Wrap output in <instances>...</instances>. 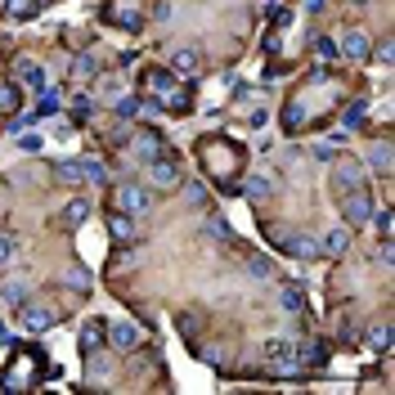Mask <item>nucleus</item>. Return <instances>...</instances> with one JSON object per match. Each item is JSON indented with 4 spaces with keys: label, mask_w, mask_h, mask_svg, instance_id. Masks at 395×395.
<instances>
[{
    "label": "nucleus",
    "mask_w": 395,
    "mask_h": 395,
    "mask_svg": "<svg viewBox=\"0 0 395 395\" xmlns=\"http://www.w3.org/2000/svg\"><path fill=\"white\" fill-rule=\"evenodd\" d=\"M341 216L351 229H364L368 220H373V198H368V189H346L341 193Z\"/></svg>",
    "instance_id": "1"
},
{
    "label": "nucleus",
    "mask_w": 395,
    "mask_h": 395,
    "mask_svg": "<svg viewBox=\"0 0 395 395\" xmlns=\"http://www.w3.org/2000/svg\"><path fill=\"white\" fill-rule=\"evenodd\" d=\"M148 207H153V193H148L144 184H121V189H117V212H126V216H144Z\"/></svg>",
    "instance_id": "2"
},
{
    "label": "nucleus",
    "mask_w": 395,
    "mask_h": 395,
    "mask_svg": "<svg viewBox=\"0 0 395 395\" xmlns=\"http://www.w3.org/2000/svg\"><path fill=\"white\" fill-rule=\"evenodd\" d=\"M337 49H341L346 59H355V63H364V59L373 54V41H368V32H364V28H351V32L341 36V45H337Z\"/></svg>",
    "instance_id": "3"
},
{
    "label": "nucleus",
    "mask_w": 395,
    "mask_h": 395,
    "mask_svg": "<svg viewBox=\"0 0 395 395\" xmlns=\"http://www.w3.org/2000/svg\"><path fill=\"white\" fill-rule=\"evenodd\" d=\"M148 184H153V189H180V171L153 157V162H148Z\"/></svg>",
    "instance_id": "4"
},
{
    "label": "nucleus",
    "mask_w": 395,
    "mask_h": 395,
    "mask_svg": "<svg viewBox=\"0 0 395 395\" xmlns=\"http://www.w3.org/2000/svg\"><path fill=\"white\" fill-rule=\"evenodd\" d=\"M198 68H202V54H198L193 45H180L176 54H171V72H176V77H189Z\"/></svg>",
    "instance_id": "5"
},
{
    "label": "nucleus",
    "mask_w": 395,
    "mask_h": 395,
    "mask_svg": "<svg viewBox=\"0 0 395 395\" xmlns=\"http://www.w3.org/2000/svg\"><path fill=\"white\" fill-rule=\"evenodd\" d=\"M18 310H23V328H28V332H45V328H54V310H41V305H28V301H23Z\"/></svg>",
    "instance_id": "6"
},
{
    "label": "nucleus",
    "mask_w": 395,
    "mask_h": 395,
    "mask_svg": "<svg viewBox=\"0 0 395 395\" xmlns=\"http://www.w3.org/2000/svg\"><path fill=\"white\" fill-rule=\"evenodd\" d=\"M346 247H351V229H346V225L328 229L324 238H319V252H324V256H346Z\"/></svg>",
    "instance_id": "7"
},
{
    "label": "nucleus",
    "mask_w": 395,
    "mask_h": 395,
    "mask_svg": "<svg viewBox=\"0 0 395 395\" xmlns=\"http://www.w3.org/2000/svg\"><path fill=\"white\" fill-rule=\"evenodd\" d=\"M288 252L296 256V261H319V256H324V252H319V238H310V233H292Z\"/></svg>",
    "instance_id": "8"
},
{
    "label": "nucleus",
    "mask_w": 395,
    "mask_h": 395,
    "mask_svg": "<svg viewBox=\"0 0 395 395\" xmlns=\"http://www.w3.org/2000/svg\"><path fill=\"white\" fill-rule=\"evenodd\" d=\"M332 180H337V189H360L364 184V166L360 162H337V171H332Z\"/></svg>",
    "instance_id": "9"
},
{
    "label": "nucleus",
    "mask_w": 395,
    "mask_h": 395,
    "mask_svg": "<svg viewBox=\"0 0 395 395\" xmlns=\"http://www.w3.org/2000/svg\"><path fill=\"white\" fill-rule=\"evenodd\" d=\"M18 77L28 81L36 95H45V90H49V77H45V68H36V59H18Z\"/></svg>",
    "instance_id": "10"
},
{
    "label": "nucleus",
    "mask_w": 395,
    "mask_h": 395,
    "mask_svg": "<svg viewBox=\"0 0 395 395\" xmlns=\"http://www.w3.org/2000/svg\"><path fill=\"white\" fill-rule=\"evenodd\" d=\"M104 337L113 341L117 351H135V346H140V328H135V324H113V328L104 332Z\"/></svg>",
    "instance_id": "11"
},
{
    "label": "nucleus",
    "mask_w": 395,
    "mask_h": 395,
    "mask_svg": "<svg viewBox=\"0 0 395 395\" xmlns=\"http://www.w3.org/2000/svg\"><path fill=\"white\" fill-rule=\"evenodd\" d=\"M171 81H176V72H162V68H148L144 72V85H148V90H153V95H171Z\"/></svg>",
    "instance_id": "12"
},
{
    "label": "nucleus",
    "mask_w": 395,
    "mask_h": 395,
    "mask_svg": "<svg viewBox=\"0 0 395 395\" xmlns=\"http://www.w3.org/2000/svg\"><path fill=\"white\" fill-rule=\"evenodd\" d=\"M157 153H162V140H157L153 130H148V135H135V157H140V162H153Z\"/></svg>",
    "instance_id": "13"
},
{
    "label": "nucleus",
    "mask_w": 395,
    "mask_h": 395,
    "mask_svg": "<svg viewBox=\"0 0 395 395\" xmlns=\"http://www.w3.org/2000/svg\"><path fill=\"white\" fill-rule=\"evenodd\" d=\"M108 229H113V238H121V243H135V238H140V229H135V220H130L126 212L108 220Z\"/></svg>",
    "instance_id": "14"
},
{
    "label": "nucleus",
    "mask_w": 395,
    "mask_h": 395,
    "mask_svg": "<svg viewBox=\"0 0 395 395\" xmlns=\"http://www.w3.org/2000/svg\"><path fill=\"white\" fill-rule=\"evenodd\" d=\"M140 113H153V108H144L140 99H130V95H117V117L121 121H135Z\"/></svg>",
    "instance_id": "15"
},
{
    "label": "nucleus",
    "mask_w": 395,
    "mask_h": 395,
    "mask_svg": "<svg viewBox=\"0 0 395 395\" xmlns=\"http://www.w3.org/2000/svg\"><path fill=\"white\" fill-rule=\"evenodd\" d=\"M265 360H274V364L292 360V341H288V337H269V341H265Z\"/></svg>",
    "instance_id": "16"
},
{
    "label": "nucleus",
    "mask_w": 395,
    "mask_h": 395,
    "mask_svg": "<svg viewBox=\"0 0 395 395\" xmlns=\"http://www.w3.org/2000/svg\"><path fill=\"white\" fill-rule=\"evenodd\" d=\"M368 346H373L377 355L391 351V324H387V319H382V324H373V332H368Z\"/></svg>",
    "instance_id": "17"
},
{
    "label": "nucleus",
    "mask_w": 395,
    "mask_h": 395,
    "mask_svg": "<svg viewBox=\"0 0 395 395\" xmlns=\"http://www.w3.org/2000/svg\"><path fill=\"white\" fill-rule=\"evenodd\" d=\"M95 72H99V63H95L90 54H77V59H72V81H90Z\"/></svg>",
    "instance_id": "18"
},
{
    "label": "nucleus",
    "mask_w": 395,
    "mask_h": 395,
    "mask_svg": "<svg viewBox=\"0 0 395 395\" xmlns=\"http://www.w3.org/2000/svg\"><path fill=\"white\" fill-rule=\"evenodd\" d=\"M279 305H283V310H301V305H305L301 288H296V283H288V288H279Z\"/></svg>",
    "instance_id": "19"
},
{
    "label": "nucleus",
    "mask_w": 395,
    "mask_h": 395,
    "mask_svg": "<svg viewBox=\"0 0 395 395\" xmlns=\"http://www.w3.org/2000/svg\"><path fill=\"white\" fill-rule=\"evenodd\" d=\"M85 216H90V202H85V198H72V202L63 207V220H68V225H81Z\"/></svg>",
    "instance_id": "20"
},
{
    "label": "nucleus",
    "mask_w": 395,
    "mask_h": 395,
    "mask_svg": "<svg viewBox=\"0 0 395 395\" xmlns=\"http://www.w3.org/2000/svg\"><path fill=\"white\" fill-rule=\"evenodd\" d=\"M0 292H5V305H23V301H28V283H23V279H9Z\"/></svg>",
    "instance_id": "21"
},
{
    "label": "nucleus",
    "mask_w": 395,
    "mask_h": 395,
    "mask_svg": "<svg viewBox=\"0 0 395 395\" xmlns=\"http://www.w3.org/2000/svg\"><path fill=\"white\" fill-rule=\"evenodd\" d=\"M77 176H81V180H90V184H104V180H108V171L99 166V162H77Z\"/></svg>",
    "instance_id": "22"
},
{
    "label": "nucleus",
    "mask_w": 395,
    "mask_h": 395,
    "mask_svg": "<svg viewBox=\"0 0 395 395\" xmlns=\"http://www.w3.org/2000/svg\"><path fill=\"white\" fill-rule=\"evenodd\" d=\"M99 341H104V324H95V319H90L85 332H81V346H85V351H99Z\"/></svg>",
    "instance_id": "23"
},
{
    "label": "nucleus",
    "mask_w": 395,
    "mask_h": 395,
    "mask_svg": "<svg viewBox=\"0 0 395 395\" xmlns=\"http://www.w3.org/2000/svg\"><path fill=\"white\" fill-rule=\"evenodd\" d=\"M0 113H18V90L0 81Z\"/></svg>",
    "instance_id": "24"
},
{
    "label": "nucleus",
    "mask_w": 395,
    "mask_h": 395,
    "mask_svg": "<svg viewBox=\"0 0 395 395\" xmlns=\"http://www.w3.org/2000/svg\"><path fill=\"white\" fill-rule=\"evenodd\" d=\"M265 198H269V180H265V176L247 184V202H265Z\"/></svg>",
    "instance_id": "25"
},
{
    "label": "nucleus",
    "mask_w": 395,
    "mask_h": 395,
    "mask_svg": "<svg viewBox=\"0 0 395 395\" xmlns=\"http://www.w3.org/2000/svg\"><path fill=\"white\" fill-rule=\"evenodd\" d=\"M373 166L382 171V176L391 171V144H377V148H373Z\"/></svg>",
    "instance_id": "26"
},
{
    "label": "nucleus",
    "mask_w": 395,
    "mask_h": 395,
    "mask_svg": "<svg viewBox=\"0 0 395 395\" xmlns=\"http://www.w3.org/2000/svg\"><path fill=\"white\" fill-rule=\"evenodd\" d=\"M5 9H9V18H28L32 9H36V0H9Z\"/></svg>",
    "instance_id": "27"
},
{
    "label": "nucleus",
    "mask_w": 395,
    "mask_h": 395,
    "mask_svg": "<svg viewBox=\"0 0 395 395\" xmlns=\"http://www.w3.org/2000/svg\"><path fill=\"white\" fill-rule=\"evenodd\" d=\"M269 269L274 265H269L265 256H252V261H247V274H256V279H269Z\"/></svg>",
    "instance_id": "28"
},
{
    "label": "nucleus",
    "mask_w": 395,
    "mask_h": 395,
    "mask_svg": "<svg viewBox=\"0 0 395 395\" xmlns=\"http://www.w3.org/2000/svg\"><path fill=\"white\" fill-rule=\"evenodd\" d=\"M14 252H18V243L9 238V233H0V265H9V261H14Z\"/></svg>",
    "instance_id": "29"
},
{
    "label": "nucleus",
    "mask_w": 395,
    "mask_h": 395,
    "mask_svg": "<svg viewBox=\"0 0 395 395\" xmlns=\"http://www.w3.org/2000/svg\"><path fill=\"white\" fill-rule=\"evenodd\" d=\"M99 95H104V99H117V95H121V77H104V81H99Z\"/></svg>",
    "instance_id": "30"
},
{
    "label": "nucleus",
    "mask_w": 395,
    "mask_h": 395,
    "mask_svg": "<svg viewBox=\"0 0 395 395\" xmlns=\"http://www.w3.org/2000/svg\"><path fill=\"white\" fill-rule=\"evenodd\" d=\"M315 54L319 59H337L341 49H337V41H328V36H319V45H315Z\"/></svg>",
    "instance_id": "31"
},
{
    "label": "nucleus",
    "mask_w": 395,
    "mask_h": 395,
    "mask_svg": "<svg viewBox=\"0 0 395 395\" xmlns=\"http://www.w3.org/2000/svg\"><path fill=\"white\" fill-rule=\"evenodd\" d=\"M90 108H95L90 95H77V99H72V113H77V117H90Z\"/></svg>",
    "instance_id": "32"
},
{
    "label": "nucleus",
    "mask_w": 395,
    "mask_h": 395,
    "mask_svg": "<svg viewBox=\"0 0 395 395\" xmlns=\"http://www.w3.org/2000/svg\"><path fill=\"white\" fill-rule=\"evenodd\" d=\"M364 113H368L364 104H351V108H346V117H341V121H346V126H360V121H364Z\"/></svg>",
    "instance_id": "33"
},
{
    "label": "nucleus",
    "mask_w": 395,
    "mask_h": 395,
    "mask_svg": "<svg viewBox=\"0 0 395 395\" xmlns=\"http://www.w3.org/2000/svg\"><path fill=\"white\" fill-rule=\"evenodd\" d=\"M54 108H59V95H54V90H45V95H41V104H36V113L45 117V113H54Z\"/></svg>",
    "instance_id": "34"
},
{
    "label": "nucleus",
    "mask_w": 395,
    "mask_h": 395,
    "mask_svg": "<svg viewBox=\"0 0 395 395\" xmlns=\"http://www.w3.org/2000/svg\"><path fill=\"white\" fill-rule=\"evenodd\" d=\"M310 153L319 157V162H337V148H332V144H315Z\"/></svg>",
    "instance_id": "35"
},
{
    "label": "nucleus",
    "mask_w": 395,
    "mask_h": 395,
    "mask_svg": "<svg viewBox=\"0 0 395 395\" xmlns=\"http://www.w3.org/2000/svg\"><path fill=\"white\" fill-rule=\"evenodd\" d=\"M68 283H77V288H90V274H85L81 265H72V269H68Z\"/></svg>",
    "instance_id": "36"
},
{
    "label": "nucleus",
    "mask_w": 395,
    "mask_h": 395,
    "mask_svg": "<svg viewBox=\"0 0 395 395\" xmlns=\"http://www.w3.org/2000/svg\"><path fill=\"white\" fill-rule=\"evenodd\" d=\"M207 233H212V238H229V225L225 220H207Z\"/></svg>",
    "instance_id": "37"
},
{
    "label": "nucleus",
    "mask_w": 395,
    "mask_h": 395,
    "mask_svg": "<svg viewBox=\"0 0 395 395\" xmlns=\"http://www.w3.org/2000/svg\"><path fill=\"white\" fill-rule=\"evenodd\" d=\"M18 148H23V153H36V148H45V144H41V135H23Z\"/></svg>",
    "instance_id": "38"
},
{
    "label": "nucleus",
    "mask_w": 395,
    "mask_h": 395,
    "mask_svg": "<svg viewBox=\"0 0 395 395\" xmlns=\"http://www.w3.org/2000/svg\"><path fill=\"white\" fill-rule=\"evenodd\" d=\"M184 202H193V207H202L207 202V193L198 189V184H189V189H184Z\"/></svg>",
    "instance_id": "39"
},
{
    "label": "nucleus",
    "mask_w": 395,
    "mask_h": 395,
    "mask_svg": "<svg viewBox=\"0 0 395 395\" xmlns=\"http://www.w3.org/2000/svg\"><path fill=\"white\" fill-rule=\"evenodd\" d=\"M373 220H377V233H382V238H391V220H395V216L382 212V216H373Z\"/></svg>",
    "instance_id": "40"
},
{
    "label": "nucleus",
    "mask_w": 395,
    "mask_h": 395,
    "mask_svg": "<svg viewBox=\"0 0 395 395\" xmlns=\"http://www.w3.org/2000/svg\"><path fill=\"white\" fill-rule=\"evenodd\" d=\"M59 176H63V180H81L77 176V162H59Z\"/></svg>",
    "instance_id": "41"
},
{
    "label": "nucleus",
    "mask_w": 395,
    "mask_h": 395,
    "mask_svg": "<svg viewBox=\"0 0 395 395\" xmlns=\"http://www.w3.org/2000/svg\"><path fill=\"white\" fill-rule=\"evenodd\" d=\"M0 41H5V36H0Z\"/></svg>",
    "instance_id": "42"
}]
</instances>
